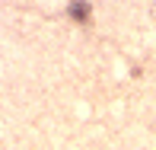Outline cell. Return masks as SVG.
<instances>
[{
    "mask_svg": "<svg viewBox=\"0 0 156 150\" xmlns=\"http://www.w3.org/2000/svg\"><path fill=\"white\" fill-rule=\"evenodd\" d=\"M70 16L80 19V23H86V19H89V6L83 3V0H73V3H70Z\"/></svg>",
    "mask_w": 156,
    "mask_h": 150,
    "instance_id": "obj_1",
    "label": "cell"
}]
</instances>
